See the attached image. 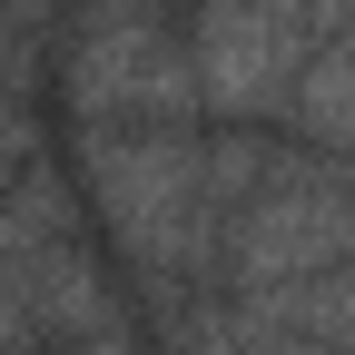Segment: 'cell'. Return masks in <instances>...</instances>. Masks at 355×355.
Returning a JSON list of instances; mask_svg holds the SVG:
<instances>
[{
  "label": "cell",
  "instance_id": "1",
  "mask_svg": "<svg viewBox=\"0 0 355 355\" xmlns=\"http://www.w3.org/2000/svg\"><path fill=\"white\" fill-rule=\"evenodd\" d=\"M69 99H79V119H99V128H119V119L168 128L178 109L198 99V69L168 40L158 0H99V10H89L79 50H69Z\"/></svg>",
  "mask_w": 355,
  "mask_h": 355
},
{
  "label": "cell",
  "instance_id": "2",
  "mask_svg": "<svg viewBox=\"0 0 355 355\" xmlns=\"http://www.w3.org/2000/svg\"><path fill=\"white\" fill-rule=\"evenodd\" d=\"M345 30L336 0H207L198 10V99L217 109H277L296 69Z\"/></svg>",
  "mask_w": 355,
  "mask_h": 355
},
{
  "label": "cell",
  "instance_id": "3",
  "mask_svg": "<svg viewBox=\"0 0 355 355\" xmlns=\"http://www.w3.org/2000/svg\"><path fill=\"white\" fill-rule=\"evenodd\" d=\"M286 99H296V128H306L316 148H345V158H355V30H336L326 50L296 69Z\"/></svg>",
  "mask_w": 355,
  "mask_h": 355
}]
</instances>
